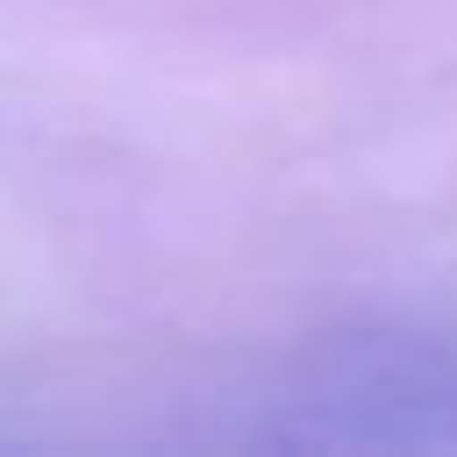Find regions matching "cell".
Segmentation results:
<instances>
[{"label":"cell","mask_w":457,"mask_h":457,"mask_svg":"<svg viewBox=\"0 0 457 457\" xmlns=\"http://www.w3.org/2000/svg\"><path fill=\"white\" fill-rule=\"evenodd\" d=\"M286 443L457 450V336L357 328L300 350L271 393Z\"/></svg>","instance_id":"cell-1"}]
</instances>
